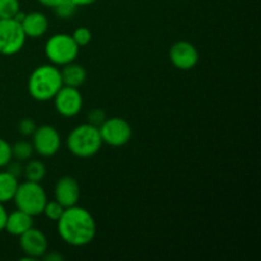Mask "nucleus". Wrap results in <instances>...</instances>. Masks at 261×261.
I'll use <instances>...</instances> for the list:
<instances>
[{"label":"nucleus","mask_w":261,"mask_h":261,"mask_svg":"<svg viewBox=\"0 0 261 261\" xmlns=\"http://www.w3.org/2000/svg\"><path fill=\"white\" fill-rule=\"evenodd\" d=\"M36 127H37L36 126V122L33 121L32 119H30V117L23 119L22 121L19 122V125H18V130H19V133L23 137H32Z\"/></svg>","instance_id":"obj_24"},{"label":"nucleus","mask_w":261,"mask_h":261,"mask_svg":"<svg viewBox=\"0 0 261 261\" xmlns=\"http://www.w3.org/2000/svg\"><path fill=\"white\" fill-rule=\"evenodd\" d=\"M43 259L47 260V261H61L63 260V256L59 254H55V252H53V254H47V255H43Z\"/></svg>","instance_id":"obj_30"},{"label":"nucleus","mask_w":261,"mask_h":261,"mask_svg":"<svg viewBox=\"0 0 261 261\" xmlns=\"http://www.w3.org/2000/svg\"><path fill=\"white\" fill-rule=\"evenodd\" d=\"M170 60L178 70H191L199 63V51L188 41H178L170 48Z\"/></svg>","instance_id":"obj_11"},{"label":"nucleus","mask_w":261,"mask_h":261,"mask_svg":"<svg viewBox=\"0 0 261 261\" xmlns=\"http://www.w3.org/2000/svg\"><path fill=\"white\" fill-rule=\"evenodd\" d=\"M31 227H33V217L17 209L7 216L4 231H7L12 236L19 237Z\"/></svg>","instance_id":"obj_14"},{"label":"nucleus","mask_w":261,"mask_h":261,"mask_svg":"<svg viewBox=\"0 0 261 261\" xmlns=\"http://www.w3.org/2000/svg\"><path fill=\"white\" fill-rule=\"evenodd\" d=\"M33 152L35 150H33L32 143L27 142V140H20V142H17L14 145H12L13 158H15L19 162L31 160Z\"/></svg>","instance_id":"obj_18"},{"label":"nucleus","mask_w":261,"mask_h":261,"mask_svg":"<svg viewBox=\"0 0 261 261\" xmlns=\"http://www.w3.org/2000/svg\"><path fill=\"white\" fill-rule=\"evenodd\" d=\"M7 167H8L7 170L8 172H10L17 178H19L20 176L23 175V166L20 165L19 161H17V162H12V161H10V162L7 165Z\"/></svg>","instance_id":"obj_26"},{"label":"nucleus","mask_w":261,"mask_h":261,"mask_svg":"<svg viewBox=\"0 0 261 261\" xmlns=\"http://www.w3.org/2000/svg\"><path fill=\"white\" fill-rule=\"evenodd\" d=\"M60 73L64 86L74 87V88L81 87L86 82L87 78L86 69L82 65H79V64H75L74 61L64 65L63 70H60Z\"/></svg>","instance_id":"obj_15"},{"label":"nucleus","mask_w":261,"mask_h":261,"mask_svg":"<svg viewBox=\"0 0 261 261\" xmlns=\"http://www.w3.org/2000/svg\"><path fill=\"white\" fill-rule=\"evenodd\" d=\"M75 7H87V5H91L93 3H96L97 0H70Z\"/></svg>","instance_id":"obj_29"},{"label":"nucleus","mask_w":261,"mask_h":261,"mask_svg":"<svg viewBox=\"0 0 261 261\" xmlns=\"http://www.w3.org/2000/svg\"><path fill=\"white\" fill-rule=\"evenodd\" d=\"M53 99L56 111L63 117L76 116L83 107V96L74 87L63 86Z\"/></svg>","instance_id":"obj_9"},{"label":"nucleus","mask_w":261,"mask_h":261,"mask_svg":"<svg viewBox=\"0 0 261 261\" xmlns=\"http://www.w3.org/2000/svg\"><path fill=\"white\" fill-rule=\"evenodd\" d=\"M22 30L24 32L25 37L38 38L42 37L48 30V19L43 13L41 12H31L25 13L24 19L20 23Z\"/></svg>","instance_id":"obj_13"},{"label":"nucleus","mask_w":261,"mask_h":261,"mask_svg":"<svg viewBox=\"0 0 261 261\" xmlns=\"http://www.w3.org/2000/svg\"><path fill=\"white\" fill-rule=\"evenodd\" d=\"M19 10V0H0V19L14 18Z\"/></svg>","instance_id":"obj_19"},{"label":"nucleus","mask_w":261,"mask_h":261,"mask_svg":"<svg viewBox=\"0 0 261 261\" xmlns=\"http://www.w3.org/2000/svg\"><path fill=\"white\" fill-rule=\"evenodd\" d=\"M106 119V114H105L103 110L101 109H93L92 111H89L88 114V124L93 125V126L99 127V125H101Z\"/></svg>","instance_id":"obj_25"},{"label":"nucleus","mask_w":261,"mask_h":261,"mask_svg":"<svg viewBox=\"0 0 261 261\" xmlns=\"http://www.w3.org/2000/svg\"><path fill=\"white\" fill-rule=\"evenodd\" d=\"M12 160V145H10L5 139L0 138V168L7 167V165Z\"/></svg>","instance_id":"obj_23"},{"label":"nucleus","mask_w":261,"mask_h":261,"mask_svg":"<svg viewBox=\"0 0 261 261\" xmlns=\"http://www.w3.org/2000/svg\"><path fill=\"white\" fill-rule=\"evenodd\" d=\"M63 86L60 70L53 64L37 66L27 82L28 93L38 102L51 101Z\"/></svg>","instance_id":"obj_2"},{"label":"nucleus","mask_w":261,"mask_h":261,"mask_svg":"<svg viewBox=\"0 0 261 261\" xmlns=\"http://www.w3.org/2000/svg\"><path fill=\"white\" fill-rule=\"evenodd\" d=\"M19 181L8 171L0 172V203L5 204L13 200Z\"/></svg>","instance_id":"obj_16"},{"label":"nucleus","mask_w":261,"mask_h":261,"mask_svg":"<svg viewBox=\"0 0 261 261\" xmlns=\"http://www.w3.org/2000/svg\"><path fill=\"white\" fill-rule=\"evenodd\" d=\"M54 196H55V200L60 203L64 208L76 205L81 196V186L74 177L64 176L55 184Z\"/></svg>","instance_id":"obj_12"},{"label":"nucleus","mask_w":261,"mask_h":261,"mask_svg":"<svg viewBox=\"0 0 261 261\" xmlns=\"http://www.w3.org/2000/svg\"><path fill=\"white\" fill-rule=\"evenodd\" d=\"M76 8L78 7H75L70 0H63L60 4H58L53 9L59 18H61V19H69V18H71L75 14Z\"/></svg>","instance_id":"obj_21"},{"label":"nucleus","mask_w":261,"mask_h":261,"mask_svg":"<svg viewBox=\"0 0 261 261\" xmlns=\"http://www.w3.org/2000/svg\"><path fill=\"white\" fill-rule=\"evenodd\" d=\"M56 224L60 239L70 246H86L96 237V221L91 212L83 206L73 205L65 208Z\"/></svg>","instance_id":"obj_1"},{"label":"nucleus","mask_w":261,"mask_h":261,"mask_svg":"<svg viewBox=\"0 0 261 261\" xmlns=\"http://www.w3.org/2000/svg\"><path fill=\"white\" fill-rule=\"evenodd\" d=\"M61 138L58 130L51 125H41L32 134L33 150L41 157H53L59 152Z\"/></svg>","instance_id":"obj_8"},{"label":"nucleus","mask_w":261,"mask_h":261,"mask_svg":"<svg viewBox=\"0 0 261 261\" xmlns=\"http://www.w3.org/2000/svg\"><path fill=\"white\" fill-rule=\"evenodd\" d=\"M24 32L14 18L0 19V54L12 56L22 51L25 45Z\"/></svg>","instance_id":"obj_6"},{"label":"nucleus","mask_w":261,"mask_h":261,"mask_svg":"<svg viewBox=\"0 0 261 261\" xmlns=\"http://www.w3.org/2000/svg\"><path fill=\"white\" fill-rule=\"evenodd\" d=\"M102 144L98 127L88 122L74 127L66 138L69 152L78 158L93 157L99 152Z\"/></svg>","instance_id":"obj_3"},{"label":"nucleus","mask_w":261,"mask_h":261,"mask_svg":"<svg viewBox=\"0 0 261 261\" xmlns=\"http://www.w3.org/2000/svg\"><path fill=\"white\" fill-rule=\"evenodd\" d=\"M71 37L75 41L76 45H78L79 47H82V46H87L91 42L92 32L87 27H78L76 30H74Z\"/></svg>","instance_id":"obj_22"},{"label":"nucleus","mask_w":261,"mask_h":261,"mask_svg":"<svg viewBox=\"0 0 261 261\" xmlns=\"http://www.w3.org/2000/svg\"><path fill=\"white\" fill-rule=\"evenodd\" d=\"M19 246L27 255V257H23L22 260H35L43 257V255L47 252V237L41 229L31 227L28 231L19 236Z\"/></svg>","instance_id":"obj_10"},{"label":"nucleus","mask_w":261,"mask_h":261,"mask_svg":"<svg viewBox=\"0 0 261 261\" xmlns=\"http://www.w3.org/2000/svg\"><path fill=\"white\" fill-rule=\"evenodd\" d=\"M64 211H65V208L54 199V200H50V201L47 200L45 208H43L42 214H45L46 218L50 219V221L56 222L59 221V218H60L61 214L64 213Z\"/></svg>","instance_id":"obj_20"},{"label":"nucleus","mask_w":261,"mask_h":261,"mask_svg":"<svg viewBox=\"0 0 261 261\" xmlns=\"http://www.w3.org/2000/svg\"><path fill=\"white\" fill-rule=\"evenodd\" d=\"M23 175L27 181L41 182L46 176V166L38 160H30L23 167Z\"/></svg>","instance_id":"obj_17"},{"label":"nucleus","mask_w":261,"mask_h":261,"mask_svg":"<svg viewBox=\"0 0 261 261\" xmlns=\"http://www.w3.org/2000/svg\"><path fill=\"white\" fill-rule=\"evenodd\" d=\"M7 211L4 208V204L0 203V232L4 231V227H5V221H7Z\"/></svg>","instance_id":"obj_27"},{"label":"nucleus","mask_w":261,"mask_h":261,"mask_svg":"<svg viewBox=\"0 0 261 261\" xmlns=\"http://www.w3.org/2000/svg\"><path fill=\"white\" fill-rule=\"evenodd\" d=\"M38 3H40L41 5H43V7H47V8H55L56 5L60 4L63 0H37Z\"/></svg>","instance_id":"obj_28"},{"label":"nucleus","mask_w":261,"mask_h":261,"mask_svg":"<svg viewBox=\"0 0 261 261\" xmlns=\"http://www.w3.org/2000/svg\"><path fill=\"white\" fill-rule=\"evenodd\" d=\"M79 46L68 33H55L45 43V55L55 66H64L75 61Z\"/></svg>","instance_id":"obj_5"},{"label":"nucleus","mask_w":261,"mask_h":261,"mask_svg":"<svg viewBox=\"0 0 261 261\" xmlns=\"http://www.w3.org/2000/svg\"><path fill=\"white\" fill-rule=\"evenodd\" d=\"M13 201L17 209L36 217L42 214L43 208L47 203V195L41 182L25 180L24 182L18 185Z\"/></svg>","instance_id":"obj_4"},{"label":"nucleus","mask_w":261,"mask_h":261,"mask_svg":"<svg viewBox=\"0 0 261 261\" xmlns=\"http://www.w3.org/2000/svg\"><path fill=\"white\" fill-rule=\"evenodd\" d=\"M102 143L110 147H122L132 139V125L122 117H110L98 127Z\"/></svg>","instance_id":"obj_7"}]
</instances>
